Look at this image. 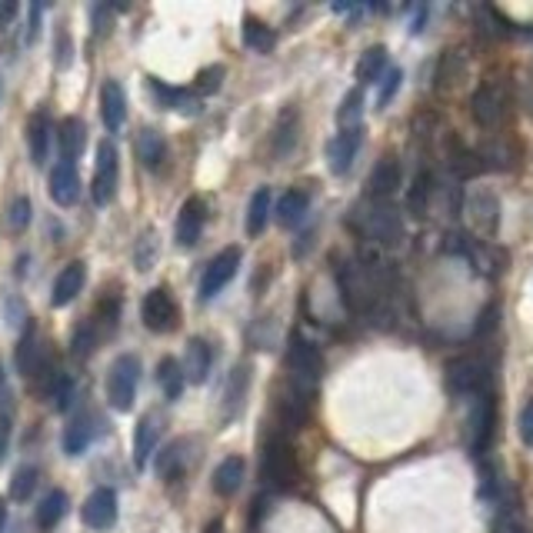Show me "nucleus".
Listing matches in <instances>:
<instances>
[{
	"label": "nucleus",
	"instance_id": "nucleus-1",
	"mask_svg": "<svg viewBox=\"0 0 533 533\" xmlns=\"http://www.w3.org/2000/svg\"><path fill=\"white\" fill-rule=\"evenodd\" d=\"M357 230L367 240H377V244H393L400 240L403 220L397 207H391L387 201H370L364 207H357Z\"/></svg>",
	"mask_w": 533,
	"mask_h": 533
},
{
	"label": "nucleus",
	"instance_id": "nucleus-2",
	"mask_svg": "<svg viewBox=\"0 0 533 533\" xmlns=\"http://www.w3.org/2000/svg\"><path fill=\"white\" fill-rule=\"evenodd\" d=\"M137 383H141V360L133 354H124L110 364L107 374V400L117 414H127L137 397Z\"/></svg>",
	"mask_w": 533,
	"mask_h": 533
},
{
	"label": "nucleus",
	"instance_id": "nucleus-3",
	"mask_svg": "<svg viewBox=\"0 0 533 533\" xmlns=\"http://www.w3.org/2000/svg\"><path fill=\"white\" fill-rule=\"evenodd\" d=\"M263 477L271 480L273 490H294L300 467H297V453L287 437H273V443L263 453Z\"/></svg>",
	"mask_w": 533,
	"mask_h": 533
},
{
	"label": "nucleus",
	"instance_id": "nucleus-4",
	"mask_svg": "<svg viewBox=\"0 0 533 533\" xmlns=\"http://www.w3.org/2000/svg\"><path fill=\"white\" fill-rule=\"evenodd\" d=\"M470 110H474V120L480 127H497L503 124L510 110V87L500 81H486L477 87L474 100H470Z\"/></svg>",
	"mask_w": 533,
	"mask_h": 533
},
{
	"label": "nucleus",
	"instance_id": "nucleus-5",
	"mask_svg": "<svg viewBox=\"0 0 533 533\" xmlns=\"http://www.w3.org/2000/svg\"><path fill=\"white\" fill-rule=\"evenodd\" d=\"M117 180H120L117 147H114V141H100V147H97L94 184H90V193H94L97 207H107V203L117 197Z\"/></svg>",
	"mask_w": 533,
	"mask_h": 533
},
{
	"label": "nucleus",
	"instance_id": "nucleus-6",
	"mask_svg": "<svg viewBox=\"0 0 533 533\" xmlns=\"http://www.w3.org/2000/svg\"><path fill=\"white\" fill-rule=\"evenodd\" d=\"M443 383H447V393H451V397H470V393H480L486 383V367L477 360V357H457V360L447 364Z\"/></svg>",
	"mask_w": 533,
	"mask_h": 533
},
{
	"label": "nucleus",
	"instance_id": "nucleus-7",
	"mask_svg": "<svg viewBox=\"0 0 533 533\" xmlns=\"http://www.w3.org/2000/svg\"><path fill=\"white\" fill-rule=\"evenodd\" d=\"M143 323H147V331L154 333H170L177 331L180 323V310H177V300L170 297L167 287H157L150 294L143 297Z\"/></svg>",
	"mask_w": 533,
	"mask_h": 533
},
{
	"label": "nucleus",
	"instance_id": "nucleus-8",
	"mask_svg": "<svg viewBox=\"0 0 533 533\" xmlns=\"http://www.w3.org/2000/svg\"><path fill=\"white\" fill-rule=\"evenodd\" d=\"M240 267V250L237 247H227L220 250L217 257L211 261V267L203 271V280H201V300H213V297L220 294L230 280H234V273Z\"/></svg>",
	"mask_w": 533,
	"mask_h": 533
},
{
	"label": "nucleus",
	"instance_id": "nucleus-9",
	"mask_svg": "<svg viewBox=\"0 0 533 533\" xmlns=\"http://www.w3.org/2000/svg\"><path fill=\"white\" fill-rule=\"evenodd\" d=\"M287 364L300 380H317L323 374V354L317 344H310L307 337H294L287 350Z\"/></svg>",
	"mask_w": 533,
	"mask_h": 533
},
{
	"label": "nucleus",
	"instance_id": "nucleus-10",
	"mask_svg": "<svg viewBox=\"0 0 533 533\" xmlns=\"http://www.w3.org/2000/svg\"><path fill=\"white\" fill-rule=\"evenodd\" d=\"M83 523L94 527V530H107L117 523V494L110 486H100L94 490L87 503H83Z\"/></svg>",
	"mask_w": 533,
	"mask_h": 533
},
{
	"label": "nucleus",
	"instance_id": "nucleus-11",
	"mask_svg": "<svg viewBox=\"0 0 533 533\" xmlns=\"http://www.w3.org/2000/svg\"><path fill=\"white\" fill-rule=\"evenodd\" d=\"M400 184H403L400 160H397V157H383V160L374 167V174H370V180H367L370 201H391Z\"/></svg>",
	"mask_w": 533,
	"mask_h": 533
},
{
	"label": "nucleus",
	"instance_id": "nucleus-12",
	"mask_svg": "<svg viewBox=\"0 0 533 533\" xmlns=\"http://www.w3.org/2000/svg\"><path fill=\"white\" fill-rule=\"evenodd\" d=\"M47 190H50V201L60 203V207H71L77 201V193H81V180H77V167L71 160H60L54 164L50 170V180H47Z\"/></svg>",
	"mask_w": 533,
	"mask_h": 533
},
{
	"label": "nucleus",
	"instance_id": "nucleus-13",
	"mask_svg": "<svg viewBox=\"0 0 533 533\" xmlns=\"http://www.w3.org/2000/svg\"><path fill=\"white\" fill-rule=\"evenodd\" d=\"M203 224H207V207H203L201 197L184 201L180 217H177V244L180 247H193L203 234Z\"/></svg>",
	"mask_w": 533,
	"mask_h": 533
},
{
	"label": "nucleus",
	"instance_id": "nucleus-14",
	"mask_svg": "<svg viewBox=\"0 0 533 533\" xmlns=\"http://www.w3.org/2000/svg\"><path fill=\"white\" fill-rule=\"evenodd\" d=\"M100 117H104V127L110 133H117L127 120V97H124V87L117 81H104V87H100Z\"/></svg>",
	"mask_w": 533,
	"mask_h": 533
},
{
	"label": "nucleus",
	"instance_id": "nucleus-15",
	"mask_svg": "<svg viewBox=\"0 0 533 533\" xmlns=\"http://www.w3.org/2000/svg\"><path fill=\"white\" fill-rule=\"evenodd\" d=\"M360 143H364V131H360V127H357V131H340L327 143V160H331L333 174H347V170H350Z\"/></svg>",
	"mask_w": 533,
	"mask_h": 533
},
{
	"label": "nucleus",
	"instance_id": "nucleus-16",
	"mask_svg": "<svg viewBox=\"0 0 533 533\" xmlns=\"http://www.w3.org/2000/svg\"><path fill=\"white\" fill-rule=\"evenodd\" d=\"M467 213H470V220H474L477 234H484V237H494V234H497L500 203H497V197H494V193H486V190L474 193V197H470V203H467Z\"/></svg>",
	"mask_w": 533,
	"mask_h": 533
},
{
	"label": "nucleus",
	"instance_id": "nucleus-17",
	"mask_svg": "<svg viewBox=\"0 0 533 533\" xmlns=\"http://www.w3.org/2000/svg\"><path fill=\"white\" fill-rule=\"evenodd\" d=\"M83 280H87V267H83L81 261L67 263V267L57 273V280H54V294H50V304H54V307H67L73 297L83 290Z\"/></svg>",
	"mask_w": 533,
	"mask_h": 533
},
{
	"label": "nucleus",
	"instance_id": "nucleus-18",
	"mask_svg": "<svg viewBox=\"0 0 533 533\" xmlns=\"http://www.w3.org/2000/svg\"><path fill=\"white\" fill-rule=\"evenodd\" d=\"M157 440H160V417L157 414H143L137 420V430H133V463L137 467H147L150 453H154Z\"/></svg>",
	"mask_w": 533,
	"mask_h": 533
},
{
	"label": "nucleus",
	"instance_id": "nucleus-19",
	"mask_svg": "<svg viewBox=\"0 0 533 533\" xmlns=\"http://www.w3.org/2000/svg\"><path fill=\"white\" fill-rule=\"evenodd\" d=\"M211 364H213V354L207 340L201 337H193L187 344V357H184V374H187L190 383H203V380L211 377Z\"/></svg>",
	"mask_w": 533,
	"mask_h": 533
},
{
	"label": "nucleus",
	"instance_id": "nucleus-20",
	"mask_svg": "<svg viewBox=\"0 0 533 533\" xmlns=\"http://www.w3.org/2000/svg\"><path fill=\"white\" fill-rule=\"evenodd\" d=\"M133 150H137V157H141V164L147 167V170H160V164L167 160V143L154 127H143V131L137 133Z\"/></svg>",
	"mask_w": 533,
	"mask_h": 533
},
{
	"label": "nucleus",
	"instance_id": "nucleus-21",
	"mask_svg": "<svg viewBox=\"0 0 533 533\" xmlns=\"http://www.w3.org/2000/svg\"><path fill=\"white\" fill-rule=\"evenodd\" d=\"M83 141H87V131H83V120L67 117L60 120L57 127V143H60V160H77L83 150Z\"/></svg>",
	"mask_w": 533,
	"mask_h": 533
},
{
	"label": "nucleus",
	"instance_id": "nucleus-22",
	"mask_svg": "<svg viewBox=\"0 0 533 533\" xmlns=\"http://www.w3.org/2000/svg\"><path fill=\"white\" fill-rule=\"evenodd\" d=\"M307 207H310V193L307 190H287L280 203H277V224L280 227H297L304 217H307Z\"/></svg>",
	"mask_w": 533,
	"mask_h": 533
},
{
	"label": "nucleus",
	"instance_id": "nucleus-23",
	"mask_svg": "<svg viewBox=\"0 0 533 533\" xmlns=\"http://www.w3.org/2000/svg\"><path fill=\"white\" fill-rule=\"evenodd\" d=\"M244 460L240 457H227V460H220V467L213 470V490L220 494V497H234L240 490V484H244Z\"/></svg>",
	"mask_w": 533,
	"mask_h": 533
},
{
	"label": "nucleus",
	"instance_id": "nucleus-24",
	"mask_svg": "<svg viewBox=\"0 0 533 533\" xmlns=\"http://www.w3.org/2000/svg\"><path fill=\"white\" fill-rule=\"evenodd\" d=\"M17 367H21L24 377H37V374L44 370V364H40V347H37V327L30 320H27V331L24 337H21V347H17Z\"/></svg>",
	"mask_w": 533,
	"mask_h": 533
},
{
	"label": "nucleus",
	"instance_id": "nucleus-25",
	"mask_svg": "<svg viewBox=\"0 0 533 533\" xmlns=\"http://www.w3.org/2000/svg\"><path fill=\"white\" fill-rule=\"evenodd\" d=\"M50 137H54V127H50L47 114H34L30 127H27V141H30V157H34L37 167H44V160H47Z\"/></svg>",
	"mask_w": 533,
	"mask_h": 533
},
{
	"label": "nucleus",
	"instance_id": "nucleus-26",
	"mask_svg": "<svg viewBox=\"0 0 533 533\" xmlns=\"http://www.w3.org/2000/svg\"><path fill=\"white\" fill-rule=\"evenodd\" d=\"M94 434H97V420H94V417H77V420L67 426V434H64V451L71 453V457H81V453L90 447Z\"/></svg>",
	"mask_w": 533,
	"mask_h": 533
},
{
	"label": "nucleus",
	"instance_id": "nucleus-27",
	"mask_svg": "<svg viewBox=\"0 0 533 533\" xmlns=\"http://www.w3.org/2000/svg\"><path fill=\"white\" fill-rule=\"evenodd\" d=\"M187 440H174L164 453H160V460H157V474L164 477L167 484H174L184 470H187Z\"/></svg>",
	"mask_w": 533,
	"mask_h": 533
},
{
	"label": "nucleus",
	"instance_id": "nucleus-28",
	"mask_svg": "<svg viewBox=\"0 0 533 533\" xmlns=\"http://www.w3.org/2000/svg\"><path fill=\"white\" fill-rule=\"evenodd\" d=\"M157 383H160V391H164L167 400H177L180 393H184L187 374H184V367H180L174 357H164V360L157 364Z\"/></svg>",
	"mask_w": 533,
	"mask_h": 533
},
{
	"label": "nucleus",
	"instance_id": "nucleus-29",
	"mask_svg": "<svg viewBox=\"0 0 533 533\" xmlns=\"http://www.w3.org/2000/svg\"><path fill=\"white\" fill-rule=\"evenodd\" d=\"M150 90L160 100V107H170V110H180V114H197L201 104L190 90H177V87H164L160 81H150Z\"/></svg>",
	"mask_w": 533,
	"mask_h": 533
},
{
	"label": "nucleus",
	"instance_id": "nucleus-30",
	"mask_svg": "<svg viewBox=\"0 0 533 533\" xmlns=\"http://www.w3.org/2000/svg\"><path fill=\"white\" fill-rule=\"evenodd\" d=\"M64 513H67V494L64 490H50L47 497L40 500V507H37V527L44 533H50L64 520Z\"/></svg>",
	"mask_w": 533,
	"mask_h": 533
},
{
	"label": "nucleus",
	"instance_id": "nucleus-31",
	"mask_svg": "<svg viewBox=\"0 0 533 533\" xmlns=\"http://www.w3.org/2000/svg\"><path fill=\"white\" fill-rule=\"evenodd\" d=\"M267 220H271V187H257L254 190V197H250V207H247V234L250 237L263 234Z\"/></svg>",
	"mask_w": 533,
	"mask_h": 533
},
{
	"label": "nucleus",
	"instance_id": "nucleus-32",
	"mask_svg": "<svg viewBox=\"0 0 533 533\" xmlns=\"http://www.w3.org/2000/svg\"><path fill=\"white\" fill-rule=\"evenodd\" d=\"M244 44L257 54H271L273 44H277V34L273 27H267L261 17H244Z\"/></svg>",
	"mask_w": 533,
	"mask_h": 533
},
{
	"label": "nucleus",
	"instance_id": "nucleus-33",
	"mask_svg": "<svg viewBox=\"0 0 533 533\" xmlns=\"http://www.w3.org/2000/svg\"><path fill=\"white\" fill-rule=\"evenodd\" d=\"M467 257L477 263L480 273H497L503 267V250L494 247V240H477V244H467Z\"/></svg>",
	"mask_w": 533,
	"mask_h": 533
},
{
	"label": "nucleus",
	"instance_id": "nucleus-34",
	"mask_svg": "<svg viewBox=\"0 0 533 533\" xmlns=\"http://www.w3.org/2000/svg\"><path fill=\"white\" fill-rule=\"evenodd\" d=\"M297 131H300V120H297L294 110H284L280 120H277V127H273V154L287 157L294 150V141H297Z\"/></svg>",
	"mask_w": 533,
	"mask_h": 533
},
{
	"label": "nucleus",
	"instance_id": "nucleus-35",
	"mask_svg": "<svg viewBox=\"0 0 533 533\" xmlns=\"http://www.w3.org/2000/svg\"><path fill=\"white\" fill-rule=\"evenodd\" d=\"M383 71H387V50H383V47L364 50V57L357 60V81H360V83L380 81V73H383Z\"/></svg>",
	"mask_w": 533,
	"mask_h": 533
},
{
	"label": "nucleus",
	"instance_id": "nucleus-36",
	"mask_svg": "<svg viewBox=\"0 0 533 533\" xmlns=\"http://www.w3.org/2000/svg\"><path fill=\"white\" fill-rule=\"evenodd\" d=\"M247 387H250V367L240 364V367L230 374V383H227V417L237 414V407L244 403V397H247Z\"/></svg>",
	"mask_w": 533,
	"mask_h": 533
},
{
	"label": "nucleus",
	"instance_id": "nucleus-37",
	"mask_svg": "<svg viewBox=\"0 0 533 533\" xmlns=\"http://www.w3.org/2000/svg\"><path fill=\"white\" fill-rule=\"evenodd\" d=\"M360 114H364V94H360V87H357V90H350V94L344 97V104L337 110V124H340L344 131H357Z\"/></svg>",
	"mask_w": 533,
	"mask_h": 533
},
{
	"label": "nucleus",
	"instance_id": "nucleus-38",
	"mask_svg": "<svg viewBox=\"0 0 533 533\" xmlns=\"http://www.w3.org/2000/svg\"><path fill=\"white\" fill-rule=\"evenodd\" d=\"M490 430H494V400H484L474 417V451H484L490 443Z\"/></svg>",
	"mask_w": 533,
	"mask_h": 533
},
{
	"label": "nucleus",
	"instance_id": "nucleus-39",
	"mask_svg": "<svg viewBox=\"0 0 533 533\" xmlns=\"http://www.w3.org/2000/svg\"><path fill=\"white\" fill-rule=\"evenodd\" d=\"M100 331H97V320H83L81 327L73 331V354L77 357H90L97 350Z\"/></svg>",
	"mask_w": 533,
	"mask_h": 533
},
{
	"label": "nucleus",
	"instance_id": "nucleus-40",
	"mask_svg": "<svg viewBox=\"0 0 533 533\" xmlns=\"http://www.w3.org/2000/svg\"><path fill=\"white\" fill-rule=\"evenodd\" d=\"M430 174H417L414 187H410V197H407V211L414 217H424L426 213V201H430Z\"/></svg>",
	"mask_w": 533,
	"mask_h": 533
},
{
	"label": "nucleus",
	"instance_id": "nucleus-41",
	"mask_svg": "<svg viewBox=\"0 0 533 533\" xmlns=\"http://www.w3.org/2000/svg\"><path fill=\"white\" fill-rule=\"evenodd\" d=\"M50 403H54V410H67L73 400V380L67 374H54V383H50L47 391Z\"/></svg>",
	"mask_w": 533,
	"mask_h": 533
},
{
	"label": "nucleus",
	"instance_id": "nucleus-42",
	"mask_svg": "<svg viewBox=\"0 0 533 533\" xmlns=\"http://www.w3.org/2000/svg\"><path fill=\"white\" fill-rule=\"evenodd\" d=\"M34 486H37V470H34V467H21V470L13 474V480H11V497L24 503V500L34 494Z\"/></svg>",
	"mask_w": 533,
	"mask_h": 533
},
{
	"label": "nucleus",
	"instance_id": "nucleus-43",
	"mask_svg": "<svg viewBox=\"0 0 533 533\" xmlns=\"http://www.w3.org/2000/svg\"><path fill=\"white\" fill-rule=\"evenodd\" d=\"M154 257H157V237H154V230H147V234L137 240V250H133L137 271H150V267H154Z\"/></svg>",
	"mask_w": 533,
	"mask_h": 533
},
{
	"label": "nucleus",
	"instance_id": "nucleus-44",
	"mask_svg": "<svg viewBox=\"0 0 533 533\" xmlns=\"http://www.w3.org/2000/svg\"><path fill=\"white\" fill-rule=\"evenodd\" d=\"M220 83H224V67H203L197 73V83H193V90L201 97H211L220 90Z\"/></svg>",
	"mask_w": 533,
	"mask_h": 533
},
{
	"label": "nucleus",
	"instance_id": "nucleus-45",
	"mask_svg": "<svg viewBox=\"0 0 533 533\" xmlns=\"http://www.w3.org/2000/svg\"><path fill=\"white\" fill-rule=\"evenodd\" d=\"M30 217H34L30 201H27V197H17V201L11 203V227L13 230H24V227L30 224Z\"/></svg>",
	"mask_w": 533,
	"mask_h": 533
},
{
	"label": "nucleus",
	"instance_id": "nucleus-46",
	"mask_svg": "<svg viewBox=\"0 0 533 533\" xmlns=\"http://www.w3.org/2000/svg\"><path fill=\"white\" fill-rule=\"evenodd\" d=\"M397 87H400V71L397 67H391V71L383 73V90L377 94V107L383 110V107L391 104L393 100V94H397Z\"/></svg>",
	"mask_w": 533,
	"mask_h": 533
},
{
	"label": "nucleus",
	"instance_id": "nucleus-47",
	"mask_svg": "<svg viewBox=\"0 0 533 533\" xmlns=\"http://www.w3.org/2000/svg\"><path fill=\"white\" fill-rule=\"evenodd\" d=\"M11 437H13L11 414H0V463L7 460V451H11Z\"/></svg>",
	"mask_w": 533,
	"mask_h": 533
},
{
	"label": "nucleus",
	"instance_id": "nucleus-48",
	"mask_svg": "<svg viewBox=\"0 0 533 533\" xmlns=\"http://www.w3.org/2000/svg\"><path fill=\"white\" fill-rule=\"evenodd\" d=\"M520 437H523V443H530L533 447V400L520 410Z\"/></svg>",
	"mask_w": 533,
	"mask_h": 533
},
{
	"label": "nucleus",
	"instance_id": "nucleus-49",
	"mask_svg": "<svg viewBox=\"0 0 533 533\" xmlns=\"http://www.w3.org/2000/svg\"><path fill=\"white\" fill-rule=\"evenodd\" d=\"M37 30H40V4H30V30L24 34V44H34Z\"/></svg>",
	"mask_w": 533,
	"mask_h": 533
},
{
	"label": "nucleus",
	"instance_id": "nucleus-50",
	"mask_svg": "<svg viewBox=\"0 0 533 533\" xmlns=\"http://www.w3.org/2000/svg\"><path fill=\"white\" fill-rule=\"evenodd\" d=\"M13 13H17V4H13V0H7V4H0V27L11 24Z\"/></svg>",
	"mask_w": 533,
	"mask_h": 533
},
{
	"label": "nucleus",
	"instance_id": "nucleus-51",
	"mask_svg": "<svg viewBox=\"0 0 533 533\" xmlns=\"http://www.w3.org/2000/svg\"><path fill=\"white\" fill-rule=\"evenodd\" d=\"M203 533H224V523H220V520H211Z\"/></svg>",
	"mask_w": 533,
	"mask_h": 533
},
{
	"label": "nucleus",
	"instance_id": "nucleus-52",
	"mask_svg": "<svg viewBox=\"0 0 533 533\" xmlns=\"http://www.w3.org/2000/svg\"><path fill=\"white\" fill-rule=\"evenodd\" d=\"M4 523H7V503L0 500V533H4Z\"/></svg>",
	"mask_w": 533,
	"mask_h": 533
},
{
	"label": "nucleus",
	"instance_id": "nucleus-53",
	"mask_svg": "<svg viewBox=\"0 0 533 533\" xmlns=\"http://www.w3.org/2000/svg\"><path fill=\"white\" fill-rule=\"evenodd\" d=\"M0 387H4V367H0Z\"/></svg>",
	"mask_w": 533,
	"mask_h": 533
},
{
	"label": "nucleus",
	"instance_id": "nucleus-54",
	"mask_svg": "<svg viewBox=\"0 0 533 533\" xmlns=\"http://www.w3.org/2000/svg\"><path fill=\"white\" fill-rule=\"evenodd\" d=\"M510 533H523V530H520V527H517V530H510Z\"/></svg>",
	"mask_w": 533,
	"mask_h": 533
}]
</instances>
